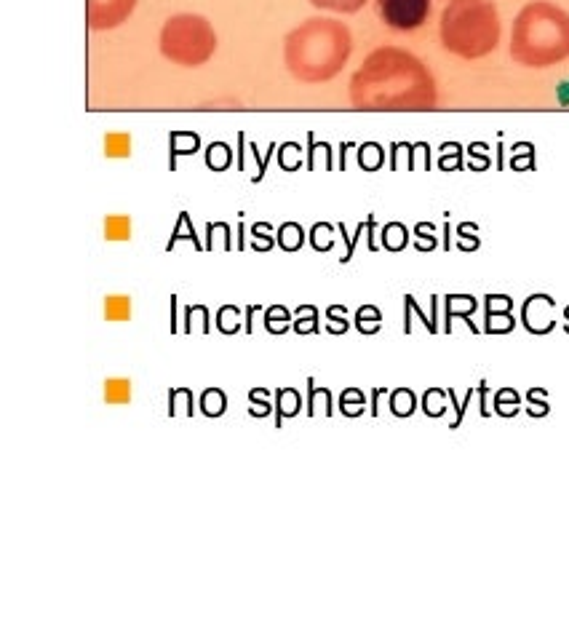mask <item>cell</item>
Wrapping results in <instances>:
<instances>
[{
    "label": "cell",
    "mask_w": 569,
    "mask_h": 639,
    "mask_svg": "<svg viewBox=\"0 0 569 639\" xmlns=\"http://www.w3.org/2000/svg\"><path fill=\"white\" fill-rule=\"evenodd\" d=\"M217 49V38L204 17L182 14L166 22L161 33V51L163 57L185 67L204 65Z\"/></svg>",
    "instance_id": "3957f363"
},
{
    "label": "cell",
    "mask_w": 569,
    "mask_h": 639,
    "mask_svg": "<svg viewBox=\"0 0 569 639\" xmlns=\"http://www.w3.org/2000/svg\"><path fill=\"white\" fill-rule=\"evenodd\" d=\"M134 6L137 0H89L86 14H89L91 30H113L129 19Z\"/></svg>",
    "instance_id": "5b68a950"
},
{
    "label": "cell",
    "mask_w": 569,
    "mask_h": 639,
    "mask_svg": "<svg viewBox=\"0 0 569 639\" xmlns=\"http://www.w3.org/2000/svg\"><path fill=\"white\" fill-rule=\"evenodd\" d=\"M105 316L110 321H129L131 300L126 295H113L105 300Z\"/></svg>",
    "instance_id": "9c48e42d"
},
{
    "label": "cell",
    "mask_w": 569,
    "mask_h": 639,
    "mask_svg": "<svg viewBox=\"0 0 569 639\" xmlns=\"http://www.w3.org/2000/svg\"><path fill=\"white\" fill-rule=\"evenodd\" d=\"M569 51V17L548 3L521 11L516 25V57L524 62H551Z\"/></svg>",
    "instance_id": "7a4b0ae2"
},
{
    "label": "cell",
    "mask_w": 569,
    "mask_h": 639,
    "mask_svg": "<svg viewBox=\"0 0 569 639\" xmlns=\"http://www.w3.org/2000/svg\"><path fill=\"white\" fill-rule=\"evenodd\" d=\"M249 399H252V415H257V418H265V415H270V402H268V391L265 388H254V391H249Z\"/></svg>",
    "instance_id": "7c38bea8"
},
{
    "label": "cell",
    "mask_w": 569,
    "mask_h": 639,
    "mask_svg": "<svg viewBox=\"0 0 569 639\" xmlns=\"http://www.w3.org/2000/svg\"><path fill=\"white\" fill-rule=\"evenodd\" d=\"M340 410L345 412V415H350V418L358 415V412L364 410V394H361L358 388H348L340 399Z\"/></svg>",
    "instance_id": "8fae6325"
},
{
    "label": "cell",
    "mask_w": 569,
    "mask_h": 639,
    "mask_svg": "<svg viewBox=\"0 0 569 639\" xmlns=\"http://www.w3.org/2000/svg\"><path fill=\"white\" fill-rule=\"evenodd\" d=\"M377 14L385 25L399 33H409L423 27L431 17L433 0H374Z\"/></svg>",
    "instance_id": "277c9868"
},
{
    "label": "cell",
    "mask_w": 569,
    "mask_h": 639,
    "mask_svg": "<svg viewBox=\"0 0 569 639\" xmlns=\"http://www.w3.org/2000/svg\"><path fill=\"white\" fill-rule=\"evenodd\" d=\"M107 153L110 156H129V137H123V134L107 137Z\"/></svg>",
    "instance_id": "9a60e30c"
},
{
    "label": "cell",
    "mask_w": 569,
    "mask_h": 639,
    "mask_svg": "<svg viewBox=\"0 0 569 639\" xmlns=\"http://www.w3.org/2000/svg\"><path fill=\"white\" fill-rule=\"evenodd\" d=\"M225 410H228V396L222 394L220 388H206L201 396V412L209 418H220Z\"/></svg>",
    "instance_id": "ba28073f"
},
{
    "label": "cell",
    "mask_w": 569,
    "mask_h": 639,
    "mask_svg": "<svg viewBox=\"0 0 569 639\" xmlns=\"http://www.w3.org/2000/svg\"><path fill=\"white\" fill-rule=\"evenodd\" d=\"M105 402L107 404H129L131 402V380L129 377H110V380H105Z\"/></svg>",
    "instance_id": "52a82bcc"
},
{
    "label": "cell",
    "mask_w": 569,
    "mask_h": 639,
    "mask_svg": "<svg viewBox=\"0 0 569 639\" xmlns=\"http://www.w3.org/2000/svg\"><path fill=\"white\" fill-rule=\"evenodd\" d=\"M316 9H329V11H342V14H353L364 6L366 0H310Z\"/></svg>",
    "instance_id": "30bf717a"
},
{
    "label": "cell",
    "mask_w": 569,
    "mask_h": 639,
    "mask_svg": "<svg viewBox=\"0 0 569 639\" xmlns=\"http://www.w3.org/2000/svg\"><path fill=\"white\" fill-rule=\"evenodd\" d=\"M302 407L300 391L297 388H278L276 391V428H281L284 418H297Z\"/></svg>",
    "instance_id": "8992f818"
},
{
    "label": "cell",
    "mask_w": 569,
    "mask_h": 639,
    "mask_svg": "<svg viewBox=\"0 0 569 639\" xmlns=\"http://www.w3.org/2000/svg\"><path fill=\"white\" fill-rule=\"evenodd\" d=\"M350 54L348 30L334 19H308L286 38V67L305 83L329 81Z\"/></svg>",
    "instance_id": "6da1fadb"
},
{
    "label": "cell",
    "mask_w": 569,
    "mask_h": 639,
    "mask_svg": "<svg viewBox=\"0 0 569 639\" xmlns=\"http://www.w3.org/2000/svg\"><path fill=\"white\" fill-rule=\"evenodd\" d=\"M105 228L110 238H129V220L126 217H110Z\"/></svg>",
    "instance_id": "5bb4252c"
},
{
    "label": "cell",
    "mask_w": 569,
    "mask_h": 639,
    "mask_svg": "<svg viewBox=\"0 0 569 639\" xmlns=\"http://www.w3.org/2000/svg\"><path fill=\"white\" fill-rule=\"evenodd\" d=\"M265 321H268L270 332H278V335H281V332L289 327V324H286V321H289V313H286L284 308H273V311H268V319Z\"/></svg>",
    "instance_id": "4fadbf2b"
}]
</instances>
